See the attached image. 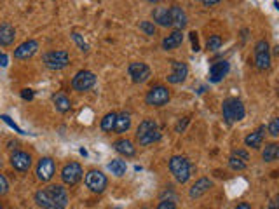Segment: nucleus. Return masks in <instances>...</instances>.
<instances>
[{
  "mask_svg": "<svg viewBox=\"0 0 279 209\" xmlns=\"http://www.w3.org/2000/svg\"><path fill=\"white\" fill-rule=\"evenodd\" d=\"M35 204L42 209H65L68 206V192L63 185H49L35 192Z\"/></svg>",
  "mask_w": 279,
  "mask_h": 209,
  "instance_id": "f257e3e1",
  "label": "nucleus"
},
{
  "mask_svg": "<svg viewBox=\"0 0 279 209\" xmlns=\"http://www.w3.org/2000/svg\"><path fill=\"white\" fill-rule=\"evenodd\" d=\"M136 140H138V143L143 145V147L159 141L161 133H159V128H157V122L152 119L141 120L138 129H136Z\"/></svg>",
  "mask_w": 279,
  "mask_h": 209,
  "instance_id": "f03ea898",
  "label": "nucleus"
},
{
  "mask_svg": "<svg viewBox=\"0 0 279 209\" xmlns=\"http://www.w3.org/2000/svg\"><path fill=\"white\" fill-rule=\"evenodd\" d=\"M222 113H223V119H225L227 124H234V122H239L245 119V105H243L241 100L237 98H227L222 105Z\"/></svg>",
  "mask_w": 279,
  "mask_h": 209,
  "instance_id": "7ed1b4c3",
  "label": "nucleus"
},
{
  "mask_svg": "<svg viewBox=\"0 0 279 209\" xmlns=\"http://www.w3.org/2000/svg\"><path fill=\"white\" fill-rule=\"evenodd\" d=\"M170 171L171 175L175 176V180L178 183H187L188 178L192 175V165L188 162L187 157L183 155H173L170 159Z\"/></svg>",
  "mask_w": 279,
  "mask_h": 209,
  "instance_id": "20e7f679",
  "label": "nucleus"
},
{
  "mask_svg": "<svg viewBox=\"0 0 279 209\" xmlns=\"http://www.w3.org/2000/svg\"><path fill=\"white\" fill-rule=\"evenodd\" d=\"M270 63H272V56H270L269 42L262 38L255 44V66L260 72H265L270 68Z\"/></svg>",
  "mask_w": 279,
  "mask_h": 209,
  "instance_id": "39448f33",
  "label": "nucleus"
},
{
  "mask_svg": "<svg viewBox=\"0 0 279 209\" xmlns=\"http://www.w3.org/2000/svg\"><path fill=\"white\" fill-rule=\"evenodd\" d=\"M70 63V54L66 51H49L44 54V65L49 70H63Z\"/></svg>",
  "mask_w": 279,
  "mask_h": 209,
  "instance_id": "423d86ee",
  "label": "nucleus"
},
{
  "mask_svg": "<svg viewBox=\"0 0 279 209\" xmlns=\"http://www.w3.org/2000/svg\"><path fill=\"white\" fill-rule=\"evenodd\" d=\"M94 84H96V75L91 70H81L72 78V88L77 93H86V91L94 88Z\"/></svg>",
  "mask_w": 279,
  "mask_h": 209,
  "instance_id": "0eeeda50",
  "label": "nucleus"
},
{
  "mask_svg": "<svg viewBox=\"0 0 279 209\" xmlns=\"http://www.w3.org/2000/svg\"><path fill=\"white\" fill-rule=\"evenodd\" d=\"M128 73L135 84H143V82H147L148 78H150L152 70L147 63L133 61V63H129V66H128Z\"/></svg>",
  "mask_w": 279,
  "mask_h": 209,
  "instance_id": "6e6552de",
  "label": "nucleus"
},
{
  "mask_svg": "<svg viewBox=\"0 0 279 209\" xmlns=\"http://www.w3.org/2000/svg\"><path fill=\"white\" fill-rule=\"evenodd\" d=\"M170 98H171V94H170V91H168V88H164V86H155V88H152L147 93L145 103L148 106H164V105H168Z\"/></svg>",
  "mask_w": 279,
  "mask_h": 209,
  "instance_id": "1a4fd4ad",
  "label": "nucleus"
},
{
  "mask_svg": "<svg viewBox=\"0 0 279 209\" xmlns=\"http://www.w3.org/2000/svg\"><path fill=\"white\" fill-rule=\"evenodd\" d=\"M82 176H84V169H82V165L78 162L65 164V168L61 169V180L63 183L68 185V187L77 185L78 181L82 180Z\"/></svg>",
  "mask_w": 279,
  "mask_h": 209,
  "instance_id": "9d476101",
  "label": "nucleus"
},
{
  "mask_svg": "<svg viewBox=\"0 0 279 209\" xmlns=\"http://www.w3.org/2000/svg\"><path fill=\"white\" fill-rule=\"evenodd\" d=\"M107 185H108V180L101 171L93 169V171H89L88 175H86V187H88L93 194H101V192H105Z\"/></svg>",
  "mask_w": 279,
  "mask_h": 209,
  "instance_id": "9b49d317",
  "label": "nucleus"
},
{
  "mask_svg": "<svg viewBox=\"0 0 279 209\" xmlns=\"http://www.w3.org/2000/svg\"><path fill=\"white\" fill-rule=\"evenodd\" d=\"M37 178L42 181V183H47V181L53 180L54 173H56V164L51 157H42L37 164Z\"/></svg>",
  "mask_w": 279,
  "mask_h": 209,
  "instance_id": "f8f14e48",
  "label": "nucleus"
},
{
  "mask_svg": "<svg viewBox=\"0 0 279 209\" xmlns=\"http://www.w3.org/2000/svg\"><path fill=\"white\" fill-rule=\"evenodd\" d=\"M170 63H171L173 72L166 77L168 82H170V84H182V82H185V78L188 77V66L183 61H176V60H171Z\"/></svg>",
  "mask_w": 279,
  "mask_h": 209,
  "instance_id": "ddd939ff",
  "label": "nucleus"
},
{
  "mask_svg": "<svg viewBox=\"0 0 279 209\" xmlns=\"http://www.w3.org/2000/svg\"><path fill=\"white\" fill-rule=\"evenodd\" d=\"M11 165H13L16 171L26 173L31 168V155L26 152L18 150V152H14L13 155H11Z\"/></svg>",
  "mask_w": 279,
  "mask_h": 209,
  "instance_id": "4468645a",
  "label": "nucleus"
},
{
  "mask_svg": "<svg viewBox=\"0 0 279 209\" xmlns=\"http://www.w3.org/2000/svg\"><path fill=\"white\" fill-rule=\"evenodd\" d=\"M37 51H38L37 40H25L14 49V58L16 60H30Z\"/></svg>",
  "mask_w": 279,
  "mask_h": 209,
  "instance_id": "2eb2a0df",
  "label": "nucleus"
},
{
  "mask_svg": "<svg viewBox=\"0 0 279 209\" xmlns=\"http://www.w3.org/2000/svg\"><path fill=\"white\" fill-rule=\"evenodd\" d=\"M170 18H171V26H175V28L180 30V31L185 28L187 23H188L187 13L180 6H171L170 7Z\"/></svg>",
  "mask_w": 279,
  "mask_h": 209,
  "instance_id": "dca6fc26",
  "label": "nucleus"
},
{
  "mask_svg": "<svg viewBox=\"0 0 279 209\" xmlns=\"http://www.w3.org/2000/svg\"><path fill=\"white\" fill-rule=\"evenodd\" d=\"M229 70H230L229 61L222 60V61L213 63V65H211V68H210V82L217 84V82H220L227 73H229Z\"/></svg>",
  "mask_w": 279,
  "mask_h": 209,
  "instance_id": "f3484780",
  "label": "nucleus"
},
{
  "mask_svg": "<svg viewBox=\"0 0 279 209\" xmlns=\"http://www.w3.org/2000/svg\"><path fill=\"white\" fill-rule=\"evenodd\" d=\"M211 187H213V181H211L210 178H199L190 187V192H188V195H190V199H199V197H203L204 194H206V192H210Z\"/></svg>",
  "mask_w": 279,
  "mask_h": 209,
  "instance_id": "a211bd4d",
  "label": "nucleus"
},
{
  "mask_svg": "<svg viewBox=\"0 0 279 209\" xmlns=\"http://www.w3.org/2000/svg\"><path fill=\"white\" fill-rule=\"evenodd\" d=\"M16 38V30L11 23H2L0 25V46L2 47H9L14 44Z\"/></svg>",
  "mask_w": 279,
  "mask_h": 209,
  "instance_id": "6ab92c4d",
  "label": "nucleus"
},
{
  "mask_svg": "<svg viewBox=\"0 0 279 209\" xmlns=\"http://www.w3.org/2000/svg\"><path fill=\"white\" fill-rule=\"evenodd\" d=\"M264 136H265V126H260L257 131L250 133V135L245 138V145L250 148H260L262 143H264Z\"/></svg>",
  "mask_w": 279,
  "mask_h": 209,
  "instance_id": "aec40b11",
  "label": "nucleus"
},
{
  "mask_svg": "<svg viewBox=\"0 0 279 209\" xmlns=\"http://www.w3.org/2000/svg\"><path fill=\"white\" fill-rule=\"evenodd\" d=\"M113 150H115L117 153H121V155H124V157H133L136 153V148H135V145H133V141L126 140V138L117 140L115 143H113Z\"/></svg>",
  "mask_w": 279,
  "mask_h": 209,
  "instance_id": "412c9836",
  "label": "nucleus"
},
{
  "mask_svg": "<svg viewBox=\"0 0 279 209\" xmlns=\"http://www.w3.org/2000/svg\"><path fill=\"white\" fill-rule=\"evenodd\" d=\"M152 18L159 26H171V18H170V7H155L152 11Z\"/></svg>",
  "mask_w": 279,
  "mask_h": 209,
  "instance_id": "4be33fe9",
  "label": "nucleus"
},
{
  "mask_svg": "<svg viewBox=\"0 0 279 209\" xmlns=\"http://www.w3.org/2000/svg\"><path fill=\"white\" fill-rule=\"evenodd\" d=\"M182 42H183V31L175 30L173 33H170V35H168V37L163 40V49H166V51L176 49L178 46H182Z\"/></svg>",
  "mask_w": 279,
  "mask_h": 209,
  "instance_id": "5701e85b",
  "label": "nucleus"
},
{
  "mask_svg": "<svg viewBox=\"0 0 279 209\" xmlns=\"http://www.w3.org/2000/svg\"><path fill=\"white\" fill-rule=\"evenodd\" d=\"M53 103L56 106V110L60 113H66L72 110V101H70V98L66 96V94L63 93H58V94H53Z\"/></svg>",
  "mask_w": 279,
  "mask_h": 209,
  "instance_id": "b1692460",
  "label": "nucleus"
},
{
  "mask_svg": "<svg viewBox=\"0 0 279 209\" xmlns=\"http://www.w3.org/2000/svg\"><path fill=\"white\" fill-rule=\"evenodd\" d=\"M131 128V115H129L128 112H121L117 113V119H115V129L113 131H117L119 135H123L128 129Z\"/></svg>",
  "mask_w": 279,
  "mask_h": 209,
  "instance_id": "393cba45",
  "label": "nucleus"
},
{
  "mask_svg": "<svg viewBox=\"0 0 279 209\" xmlns=\"http://www.w3.org/2000/svg\"><path fill=\"white\" fill-rule=\"evenodd\" d=\"M279 157V145L277 143H269L265 145L264 152H262V159L264 162H274Z\"/></svg>",
  "mask_w": 279,
  "mask_h": 209,
  "instance_id": "a878e982",
  "label": "nucleus"
},
{
  "mask_svg": "<svg viewBox=\"0 0 279 209\" xmlns=\"http://www.w3.org/2000/svg\"><path fill=\"white\" fill-rule=\"evenodd\" d=\"M115 119H117V113L115 112L107 113V115L101 119V131L112 133L113 129H115Z\"/></svg>",
  "mask_w": 279,
  "mask_h": 209,
  "instance_id": "bb28decb",
  "label": "nucleus"
},
{
  "mask_svg": "<svg viewBox=\"0 0 279 209\" xmlns=\"http://www.w3.org/2000/svg\"><path fill=\"white\" fill-rule=\"evenodd\" d=\"M108 169H110V173H112L113 176H124L126 175V169H128V165H126L124 160L113 159L112 162L108 164Z\"/></svg>",
  "mask_w": 279,
  "mask_h": 209,
  "instance_id": "cd10ccee",
  "label": "nucleus"
},
{
  "mask_svg": "<svg viewBox=\"0 0 279 209\" xmlns=\"http://www.w3.org/2000/svg\"><path fill=\"white\" fill-rule=\"evenodd\" d=\"M220 47H222V37L220 35H210L206 42V49L213 53V51H218Z\"/></svg>",
  "mask_w": 279,
  "mask_h": 209,
  "instance_id": "c85d7f7f",
  "label": "nucleus"
},
{
  "mask_svg": "<svg viewBox=\"0 0 279 209\" xmlns=\"http://www.w3.org/2000/svg\"><path fill=\"white\" fill-rule=\"evenodd\" d=\"M72 40L75 42L77 47L82 51V53H89V44L82 38V35L78 33V31H72Z\"/></svg>",
  "mask_w": 279,
  "mask_h": 209,
  "instance_id": "c756f323",
  "label": "nucleus"
},
{
  "mask_svg": "<svg viewBox=\"0 0 279 209\" xmlns=\"http://www.w3.org/2000/svg\"><path fill=\"white\" fill-rule=\"evenodd\" d=\"M229 165H230V169H234V171H245L246 169L245 160L237 159V157H234V155L229 157Z\"/></svg>",
  "mask_w": 279,
  "mask_h": 209,
  "instance_id": "7c9ffc66",
  "label": "nucleus"
},
{
  "mask_svg": "<svg viewBox=\"0 0 279 209\" xmlns=\"http://www.w3.org/2000/svg\"><path fill=\"white\" fill-rule=\"evenodd\" d=\"M140 30L143 31L145 35H148V37L155 35V25L152 21H141L140 23Z\"/></svg>",
  "mask_w": 279,
  "mask_h": 209,
  "instance_id": "2f4dec72",
  "label": "nucleus"
},
{
  "mask_svg": "<svg viewBox=\"0 0 279 209\" xmlns=\"http://www.w3.org/2000/svg\"><path fill=\"white\" fill-rule=\"evenodd\" d=\"M269 135L270 136H274V138H277L279 136V119H276V117H274L272 120H270V124H269Z\"/></svg>",
  "mask_w": 279,
  "mask_h": 209,
  "instance_id": "473e14b6",
  "label": "nucleus"
},
{
  "mask_svg": "<svg viewBox=\"0 0 279 209\" xmlns=\"http://www.w3.org/2000/svg\"><path fill=\"white\" fill-rule=\"evenodd\" d=\"M9 192V181L4 175H0V195H6Z\"/></svg>",
  "mask_w": 279,
  "mask_h": 209,
  "instance_id": "72a5a7b5",
  "label": "nucleus"
},
{
  "mask_svg": "<svg viewBox=\"0 0 279 209\" xmlns=\"http://www.w3.org/2000/svg\"><path fill=\"white\" fill-rule=\"evenodd\" d=\"M190 40H192V51H194V53H197V51H201V47H199V37H197V31H190Z\"/></svg>",
  "mask_w": 279,
  "mask_h": 209,
  "instance_id": "f704fd0d",
  "label": "nucleus"
},
{
  "mask_svg": "<svg viewBox=\"0 0 279 209\" xmlns=\"http://www.w3.org/2000/svg\"><path fill=\"white\" fill-rule=\"evenodd\" d=\"M232 155L234 157H237V159H241V160H248L250 159V155H248V152H245V150H241V148H237V150H232Z\"/></svg>",
  "mask_w": 279,
  "mask_h": 209,
  "instance_id": "c9c22d12",
  "label": "nucleus"
},
{
  "mask_svg": "<svg viewBox=\"0 0 279 209\" xmlns=\"http://www.w3.org/2000/svg\"><path fill=\"white\" fill-rule=\"evenodd\" d=\"M157 209H176L173 200H161V204L157 206Z\"/></svg>",
  "mask_w": 279,
  "mask_h": 209,
  "instance_id": "e433bc0d",
  "label": "nucleus"
},
{
  "mask_svg": "<svg viewBox=\"0 0 279 209\" xmlns=\"http://www.w3.org/2000/svg\"><path fill=\"white\" fill-rule=\"evenodd\" d=\"M21 98H23V100L31 101V100H33V91H31V89H23L21 91Z\"/></svg>",
  "mask_w": 279,
  "mask_h": 209,
  "instance_id": "4c0bfd02",
  "label": "nucleus"
},
{
  "mask_svg": "<svg viewBox=\"0 0 279 209\" xmlns=\"http://www.w3.org/2000/svg\"><path fill=\"white\" fill-rule=\"evenodd\" d=\"M7 65H9V56H7L6 53H2V51H0V66H2V68H6Z\"/></svg>",
  "mask_w": 279,
  "mask_h": 209,
  "instance_id": "58836bf2",
  "label": "nucleus"
},
{
  "mask_svg": "<svg viewBox=\"0 0 279 209\" xmlns=\"http://www.w3.org/2000/svg\"><path fill=\"white\" fill-rule=\"evenodd\" d=\"M188 124V117H185V119H183V122L180 120L178 124H176V133H182L183 129H185V126Z\"/></svg>",
  "mask_w": 279,
  "mask_h": 209,
  "instance_id": "ea45409f",
  "label": "nucleus"
},
{
  "mask_svg": "<svg viewBox=\"0 0 279 209\" xmlns=\"http://www.w3.org/2000/svg\"><path fill=\"white\" fill-rule=\"evenodd\" d=\"M0 119H4V122H7V124H9V126H11V128H13V129H16V131H18V133H23L21 129H19L18 126L14 124V122H11V119H9V117H7V115H2V117H0Z\"/></svg>",
  "mask_w": 279,
  "mask_h": 209,
  "instance_id": "a19ab883",
  "label": "nucleus"
},
{
  "mask_svg": "<svg viewBox=\"0 0 279 209\" xmlns=\"http://www.w3.org/2000/svg\"><path fill=\"white\" fill-rule=\"evenodd\" d=\"M204 6H208V7H210V6H217V4H220L218 2V0H204Z\"/></svg>",
  "mask_w": 279,
  "mask_h": 209,
  "instance_id": "79ce46f5",
  "label": "nucleus"
},
{
  "mask_svg": "<svg viewBox=\"0 0 279 209\" xmlns=\"http://www.w3.org/2000/svg\"><path fill=\"white\" fill-rule=\"evenodd\" d=\"M235 209H251V206L248 202H241V204H237V206H235Z\"/></svg>",
  "mask_w": 279,
  "mask_h": 209,
  "instance_id": "37998d69",
  "label": "nucleus"
},
{
  "mask_svg": "<svg viewBox=\"0 0 279 209\" xmlns=\"http://www.w3.org/2000/svg\"><path fill=\"white\" fill-rule=\"evenodd\" d=\"M269 209H277V199H272V200H270Z\"/></svg>",
  "mask_w": 279,
  "mask_h": 209,
  "instance_id": "c03bdc74",
  "label": "nucleus"
},
{
  "mask_svg": "<svg viewBox=\"0 0 279 209\" xmlns=\"http://www.w3.org/2000/svg\"><path fill=\"white\" fill-rule=\"evenodd\" d=\"M0 168H2V159H0Z\"/></svg>",
  "mask_w": 279,
  "mask_h": 209,
  "instance_id": "a18cd8bd",
  "label": "nucleus"
},
{
  "mask_svg": "<svg viewBox=\"0 0 279 209\" xmlns=\"http://www.w3.org/2000/svg\"><path fill=\"white\" fill-rule=\"evenodd\" d=\"M0 209H4V207H2V204H0Z\"/></svg>",
  "mask_w": 279,
  "mask_h": 209,
  "instance_id": "49530a36",
  "label": "nucleus"
},
{
  "mask_svg": "<svg viewBox=\"0 0 279 209\" xmlns=\"http://www.w3.org/2000/svg\"><path fill=\"white\" fill-rule=\"evenodd\" d=\"M113 209H121V207H113Z\"/></svg>",
  "mask_w": 279,
  "mask_h": 209,
  "instance_id": "de8ad7c7",
  "label": "nucleus"
},
{
  "mask_svg": "<svg viewBox=\"0 0 279 209\" xmlns=\"http://www.w3.org/2000/svg\"><path fill=\"white\" fill-rule=\"evenodd\" d=\"M143 209H148V207H143Z\"/></svg>",
  "mask_w": 279,
  "mask_h": 209,
  "instance_id": "09e8293b",
  "label": "nucleus"
}]
</instances>
